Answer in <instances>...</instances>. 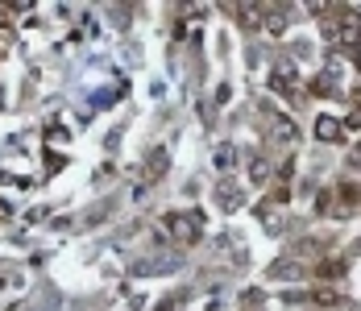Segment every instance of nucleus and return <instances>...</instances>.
Returning a JSON list of instances; mask_svg holds the SVG:
<instances>
[{
    "mask_svg": "<svg viewBox=\"0 0 361 311\" xmlns=\"http://www.w3.org/2000/svg\"><path fill=\"white\" fill-rule=\"evenodd\" d=\"M200 224H204L200 212H175V216H166V228H171L179 241H195V237H200Z\"/></svg>",
    "mask_w": 361,
    "mask_h": 311,
    "instance_id": "1",
    "label": "nucleus"
},
{
    "mask_svg": "<svg viewBox=\"0 0 361 311\" xmlns=\"http://www.w3.org/2000/svg\"><path fill=\"white\" fill-rule=\"evenodd\" d=\"M312 96H341V79H336V71H320V75L312 79Z\"/></svg>",
    "mask_w": 361,
    "mask_h": 311,
    "instance_id": "2",
    "label": "nucleus"
},
{
    "mask_svg": "<svg viewBox=\"0 0 361 311\" xmlns=\"http://www.w3.org/2000/svg\"><path fill=\"white\" fill-rule=\"evenodd\" d=\"M316 133H320V141H341V138H345L341 121H332V116H324V121H320V129H316Z\"/></svg>",
    "mask_w": 361,
    "mask_h": 311,
    "instance_id": "3",
    "label": "nucleus"
}]
</instances>
